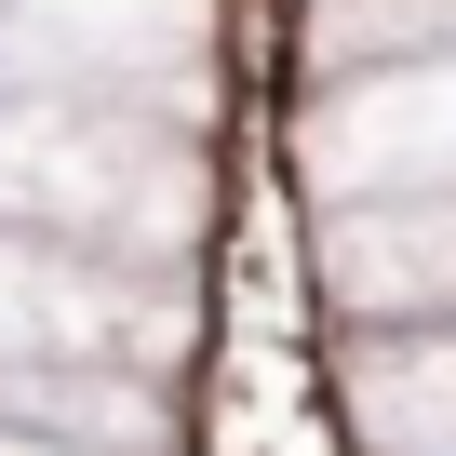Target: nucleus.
Instances as JSON below:
<instances>
[{
  "label": "nucleus",
  "instance_id": "f257e3e1",
  "mask_svg": "<svg viewBox=\"0 0 456 456\" xmlns=\"http://www.w3.org/2000/svg\"><path fill=\"white\" fill-rule=\"evenodd\" d=\"M443 336H456V322H443Z\"/></svg>",
  "mask_w": 456,
  "mask_h": 456
}]
</instances>
